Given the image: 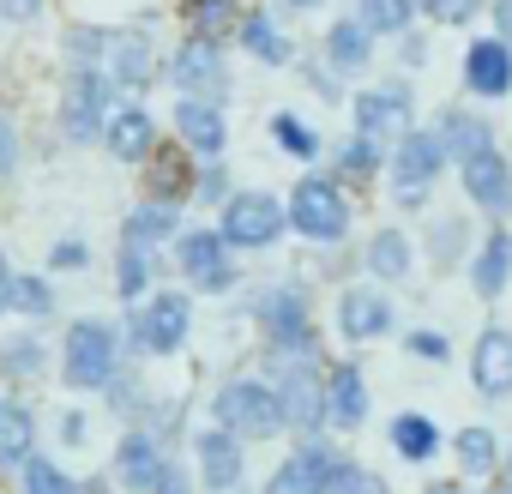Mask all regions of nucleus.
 Wrapping results in <instances>:
<instances>
[{"instance_id":"nucleus-43","label":"nucleus","mask_w":512,"mask_h":494,"mask_svg":"<svg viewBox=\"0 0 512 494\" xmlns=\"http://www.w3.org/2000/svg\"><path fill=\"white\" fill-rule=\"evenodd\" d=\"M91 254H85V241H55V254H49V266L55 272H79Z\"/></svg>"},{"instance_id":"nucleus-24","label":"nucleus","mask_w":512,"mask_h":494,"mask_svg":"<svg viewBox=\"0 0 512 494\" xmlns=\"http://www.w3.org/2000/svg\"><path fill=\"white\" fill-rule=\"evenodd\" d=\"M31 410L13 404V398H0V464H25L31 458Z\"/></svg>"},{"instance_id":"nucleus-39","label":"nucleus","mask_w":512,"mask_h":494,"mask_svg":"<svg viewBox=\"0 0 512 494\" xmlns=\"http://www.w3.org/2000/svg\"><path fill=\"white\" fill-rule=\"evenodd\" d=\"M326 494H392L374 470H356V464H338V476L326 482Z\"/></svg>"},{"instance_id":"nucleus-29","label":"nucleus","mask_w":512,"mask_h":494,"mask_svg":"<svg viewBox=\"0 0 512 494\" xmlns=\"http://www.w3.org/2000/svg\"><path fill=\"white\" fill-rule=\"evenodd\" d=\"M163 235H175V211L169 205H139L127 217V247H145L151 254V241H163Z\"/></svg>"},{"instance_id":"nucleus-12","label":"nucleus","mask_w":512,"mask_h":494,"mask_svg":"<svg viewBox=\"0 0 512 494\" xmlns=\"http://www.w3.org/2000/svg\"><path fill=\"white\" fill-rule=\"evenodd\" d=\"M109 85H145L151 79V43L139 31H115L103 37V67H97Z\"/></svg>"},{"instance_id":"nucleus-31","label":"nucleus","mask_w":512,"mask_h":494,"mask_svg":"<svg viewBox=\"0 0 512 494\" xmlns=\"http://www.w3.org/2000/svg\"><path fill=\"white\" fill-rule=\"evenodd\" d=\"M440 145H446V151H458V157L494 151V145H488V127H482L476 115H446V127H440Z\"/></svg>"},{"instance_id":"nucleus-35","label":"nucleus","mask_w":512,"mask_h":494,"mask_svg":"<svg viewBox=\"0 0 512 494\" xmlns=\"http://www.w3.org/2000/svg\"><path fill=\"white\" fill-rule=\"evenodd\" d=\"M25 494H79V488H73V476H67L61 464H49V458H25Z\"/></svg>"},{"instance_id":"nucleus-18","label":"nucleus","mask_w":512,"mask_h":494,"mask_svg":"<svg viewBox=\"0 0 512 494\" xmlns=\"http://www.w3.org/2000/svg\"><path fill=\"white\" fill-rule=\"evenodd\" d=\"M260 326H266L284 350H302V344H308V302H302L296 290H272V296L260 302Z\"/></svg>"},{"instance_id":"nucleus-28","label":"nucleus","mask_w":512,"mask_h":494,"mask_svg":"<svg viewBox=\"0 0 512 494\" xmlns=\"http://www.w3.org/2000/svg\"><path fill=\"white\" fill-rule=\"evenodd\" d=\"M392 446H398L410 464H422V458H434L440 434H434V422H428V416H398V422H392Z\"/></svg>"},{"instance_id":"nucleus-33","label":"nucleus","mask_w":512,"mask_h":494,"mask_svg":"<svg viewBox=\"0 0 512 494\" xmlns=\"http://www.w3.org/2000/svg\"><path fill=\"white\" fill-rule=\"evenodd\" d=\"M43 368V344L37 338H7V344H0V374H7V380H31Z\"/></svg>"},{"instance_id":"nucleus-15","label":"nucleus","mask_w":512,"mask_h":494,"mask_svg":"<svg viewBox=\"0 0 512 494\" xmlns=\"http://www.w3.org/2000/svg\"><path fill=\"white\" fill-rule=\"evenodd\" d=\"M386 326H392V302L380 290H368V284L344 290V302H338V332L344 338H380Z\"/></svg>"},{"instance_id":"nucleus-19","label":"nucleus","mask_w":512,"mask_h":494,"mask_svg":"<svg viewBox=\"0 0 512 494\" xmlns=\"http://www.w3.org/2000/svg\"><path fill=\"white\" fill-rule=\"evenodd\" d=\"M464 85H470L476 97H500V91L512 85V55H506V43H470V55H464Z\"/></svg>"},{"instance_id":"nucleus-49","label":"nucleus","mask_w":512,"mask_h":494,"mask_svg":"<svg viewBox=\"0 0 512 494\" xmlns=\"http://www.w3.org/2000/svg\"><path fill=\"white\" fill-rule=\"evenodd\" d=\"M452 247H458V223H440V235H434V254L446 260V254H452Z\"/></svg>"},{"instance_id":"nucleus-6","label":"nucleus","mask_w":512,"mask_h":494,"mask_svg":"<svg viewBox=\"0 0 512 494\" xmlns=\"http://www.w3.org/2000/svg\"><path fill=\"white\" fill-rule=\"evenodd\" d=\"M109 79L97 73V67H73L67 73V97H61V127H67V139H91L109 115Z\"/></svg>"},{"instance_id":"nucleus-41","label":"nucleus","mask_w":512,"mask_h":494,"mask_svg":"<svg viewBox=\"0 0 512 494\" xmlns=\"http://www.w3.org/2000/svg\"><path fill=\"white\" fill-rule=\"evenodd\" d=\"M338 163H344V175H356V181H368V175L380 169V151H374V139H350V145L338 151Z\"/></svg>"},{"instance_id":"nucleus-1","label":"nucleus","mask_w":512,"mask_h":494,"mask_svg":"<svg viewBox=\"0 0 512 494\" xmlns=\"http://www.w3.org/2000/svg\"><path fill=\"white\" fill-rule=\"evenodd\" d=\"M61 374H67V386H79V392L109 386V380H115V332H109L103 320H79V326L67 332Z\"/></svg>"},{"instance_id":"nucleus-26","label":"nucleus","mask_w":512,"mask_h":494,"mask_svg":"<svg viewBox=\"0 0 512 494\" xmlns=\"http://www.w3.org/2000/svg\"><path fill=\"white\" fill-rule=\"evenodd\" d=\"M368 272H374V278H404V272H410V241H404L398 229H380V235L368 241Z\"/></svg>"},{"instance_id":"nucleus-32","label":"nucleus","mask_w":512,"mask_h":494,"mask_svg":"<svg viewBox=\"0 0 512 494\" xmlns=\"http://www.w3.org/2000/svg\"><path fill=\"white\" fill-rule=\"evenodd\" d=\"M187 25H193V37L217 43V31L235 25V0H187Z\"/></svg>"},{"instance_id":"nucleus-7","label":"nucleus","mask_w":512,"mask_h":494,"mask_svg":"<svg viewBox=\"0 0 512 494\" xmlns=\"http://www.w3.org/2000/svg\"><path fill=\"white\" fill-rule=\"evenodd\" d=\"M440 157H446L440 133H404L398 151H392V193L398 199H422L428 181L440 175Z\"/></svg>"},{"instance_id":"nucleus-50","label":"nucleus","mask_w":512,"mask_h":494,"mask_svg":"<svg viewBox=\"0 0 512 494\" xmlns=\"http://www.w3.org/2000/svg\"><path fill=\"white\" fill-rule=\"evenodd\" d=\"M199 193L217 199V193H223V169H205V175H199Z\"/></svg>"},{"instance_id":"nucleus-11","label":"nucleus","mask_w":512,"mask_h":494,"mask_svg":"<svg viewBox=\"0 0 512 494\" xmlns=\"http://www.w3.org/2000/svg\"><path fill=\"white\" fill-rule=\"evenodd\" d=\"M338 476V464H332V452H320V446H308V452H296V458H284L278 470H272V482H266V494H326V482Z\"/></svg>"},{"instance_id":"nucleus-30","label":"nucleus","mask_w":512,"mask_h":494,"mask_svg":"<svg viewBox=\"0 0 512 494\" xmlns=\"http://www.w3.org/2000/svg\"><path fill=\"white\" fill-rule=\"evenodd\" d=\"M326 55H332L338 67H350V73H356V67H368V31H362L356 19L332 25V31H326Z\"/></svg>"},{"instance_id":"nucleus-40","label":"nucleus","mask_w":512,"mask_h":494,"mask_svg":"<svg viewBox=\"0 0 512 494\" xmlns=\"http://www.w3.org/2000/svg\"><path fill=\"white\" fill-rule=\"evenodd\" d=\"M272 139H278L290 157H314V133H308L296 115H278V121H272Z\"/></svg>"},{"instance_id":"nucleus-38","label":"nucleus","mask_w":512,"mask_h":494,"mask_svg":"<svg viewBox=\"0 0 512 494\" xmlns=\"http://www.w3.org/2000/svg\"><path fill=\"white\" fill-rule=\"evenodd\" d=\"M458 464L464 470H494V434L488 428H464L458 434Z\"/></svg>"},{"instance_id":"nucleus-47","label":"nucleus","mask_w":512,"mask_h":494,"mask_svg":"<svg viewBox=\"0 0 512 494\" xmlns=\"http://www.w3.org/2000/svg\"><path fill=\"white\" fill-rule=\"evenodd\" d=\"M43 0H0V19H31Z\"/></svg>"},{"instance_id":"nucleus-25","label":"nucleus","mask_w":512,"mask_h":494,"mask_svg":"<svg viewBox=\"0 0 512 494\" xmlns=\"http://www.w3.org/2000/svg\"><path fill=\"white\" fill-rule=\"evenodd\" d=\"M506 272H512V241H506V235H488V241H482V254H476V266H470V278H476L482 296H500Z\"/></svg>"},{"instance_id":"nucleus-4","label":"nucleus","mask_w":512,"mask_h":494,"mask_svg":"<svg viewBox=\"0 0 512 494\" xmlns=\"http://www.w3.org/2000/svg\"><path fill=\"white\" fill-rule=\"evenodd\" d=\"M290 223L302 235H314V241H338L350 229V205H344V193L332 181H302L296 199H290Z\"/></svg>"},{"instance_id":"nucleus-5","label":"nucleus","mask_w":512,"mask_h":494,"mask_svg":"<svg viewBox=\"0 0 512 494\" xmlns=\"http://www.w3.org/2000/svg\"><path fill=\"white\" fill-rule=\"evenodd\" d=\"M272 398H278L290 428H320V416H326V380H320L314 362H278V392Z\"/></svg>"},{"instance_id":"nucleus-17","label":"nucleus","mask_w":512,"mask_h":494,"mask_svg":"<svg viewBox=\"0 0 512 494\" xmlns=\"http://www.w3.org/2000/svg\"><path fill=\"white\" fill-rule=\"evenodd\" d=\"M470 380H476V392H488V398L512 392V338H506V332H482V338H476Z\"/></svg>"},{"instance_id":"nucleus-27","label":"nucleus","mask_w":512,"mask_h":494,"mask_svg":"<svg viewBox=\"0 0 512 494\" xmlns=\"http://www.w3.org/2000/svg\"><path fill=\"white\" fill-rule=\"evenodd\" d=\"M241 43H247L253 55H260V61H272V67H284V61H290V37H284L272 19H260V13L241 19Z\"/></svg>"},{"instance_id":"nucleus-2","label":"nucleus","mask_w":512,"mask_h":494,"mask_svg":"<svg viewBox=\"0 0 512 494\" xmlns=\"http://www.w3.org/2000/svg\"><path fill=\"white\" fill-rule=\"evenodd\" d=\"M217 422H223V434H241V440H272L284 428V410L266 386L235 380V386L217 392Z\"/></svg>"},{"instance_id":"nucleus-3","label":"nucleus","mask_w":512,"mask_h":494,"mask_svg":"<svg viewBox=\"0 0 512 494\" xmlns=\"http://www.w3.org/2000/svg\"><path fill=\"white\" fill-rule=\"evenodd\" d=\"M278 229H284V205L272 193H235V199H223V241L266 247V241H278Z\"/></svg>"},{"instance_id":"nucleus-53","label":"nucleus","mask_w":512,"mask_h":494,"mask_svg":"<svg viewBox=\"0 0 512 494\" xmlns=\"http://www.w3.org/2000/svg\"><path fill=\"white\" fill-rule=\"evenodd\" d=\"M428 494H458V488H452V482H434V488H428Z\"/></svg>"},{"instance_id":"nucleus-9","label":"nucleus","mask_w":512,"mask_h":494,"mask_svg":"<svg viewBox=\"0 0 512 494\" xmlns=\"http://www.w3.org/2000/svg\"><path fill=\"white\" fill-rule=\"evenodd\" d=\"M187 296H151L139 314H133V338H139V350H151V356H169V350H181V338H187Z\"/></svg>"},{"instance_id":"nucleus-36","label":"nucleus","mask_w":512,"mask_h":494,"mask_svg":"<svg viewBox=\"0 0 512 494\" xmlns=\"http://www.w3.org/2000/svg\"><path fill=\"white\" fill-rule=\"evenodd\" d=\"M7 308H19V314L43 320V314H55V296H49V284H43V278H13V302H7Z\"/></svg>"},{"instance_id":"nucleus-10","label":"nucleus","mask_w":512,"mask_h":494,"mask_svg":"<svg viewBox=\"0 0 512 494\" xmlns=\"http://www.w3.org/2000/svg\"><path fill=\"white\" fill-rule=\"evenodd\" d=\"M181 272L199 284V290H229V254H223V235H211V229H187L181 235Z\"/></svg>"},{"instance_id":"nucleus-21","label":"nucleus","mask_w":512,"mask_h":494,"mask_svg":"<svg viewBox=\"0 0 512 494\" xmlns=\"http://www.w3.org/2000/svg\"><path fill=\"white\" fill-rule=\"evenodd\" d=\"M326 410H332V422H344V428H356V422L368 416V386H362V368H356V362L332 368V380H326Z\"/></svg>"},{"instance_id":"nucleus-51","label":"nucleus","mask_w":512,"mask_h":494,"mask_svg":"<svg viewBox=\"0 0 512 494\" xmlns=\"http://www.w3.org/2000/svg\"><path fill=\"white\" fill-rule=\"evenodd\" d=\"M7 302H13V272H7V260H0V314H7Z\"/></svg>"},{"instance_id":"nucleus-14","label":"nucleus","mask_w":512,"mask_h":494,"mask_svg":"<svg viewBox=\"0 0 512 494\" xmlns=\"http://www.w3.org/2000/svg\"><path fill=\"white\" fill-rule=\"evenodd\" d=\"M464 193L482 211H512V169L494 151H476V157H464Z\"/></svg>"},{"instance_id":"nucleus-34","label":"nucleus","mask_w":512,"mask_h":494,"mask_svg":"<svg viewBox=\"0 0 512 494\" xmlns=\"http://www.w3.org/2000/svg\"><path fill=\"white\" fill-rule=\"evenodd\" d=\"M356 25H362L368 37H374V31L392 37V31L410 25V0H362V19H356Z\"/></svg>"},{"instance_id":"nucleus-46","label":"nucleus","mask_w":512,"mask_h":494,"mask_svg":"<svg viewBox=\"0 0 512 494\" xmlns=\"http://www.w3.org/2000/svg\"><path fill=\"white\" fill-rule=\"evenodd\" d=\"M13 169H19V133L0 121V175H13Z\"/></svg>"},{"instance_id":"nucleus-42","label":"nucleus","mask_w":512,"mask_h":494,"mask_svg":"<svg viewBox=\"0 0 512 494\" xmlns=\"http://www.w3.org/2000/svg\"><path fill=\"white\" fill-rule=\"evenodd\" d=\"M428 7V19H440V25H464L470 13H476V0H422Z\"/></svg>"},{"instance_id":"nucleus-16","label":"nucleus","mask_w":512,"mask_h":494,"mask_svg":"<svg viewBox=\"0 0 512 494\" xmlns=\"http://www.w3.org/2000/svg\"><path fill=\"white\" fill-rule=\"evenodd\" d=\"M193 452H199V476H205V488L229 494V488L241 482V446H235V434L205 428V434L193 440Z\"/></svg>"},{"instance_id":"nucleus-45","label":"nucleus","mask_w":512,"mask_h":494,"mask_svg":"<svg viewBox=\"0 0 512 494\" xmlns=\"http://www.w3.org/2000/svg\"><path fill=\"white\" fill-rule=\"evenodd\" d=\"M410 356H428V362H440V356H446V338H440V332H410Z\"/></svg>"},{"instance_id":"nucleus-8","label":"nucleus","mask_w":512,"mask_h":494,"mask_svg":"<svg viewBox=\"0 0 512 494\" xmlns=\"http://www.w3.org/2000/svg\"><path fill=\"white\" fill-rule=\"evenodd\" d=\"M175 85H181V97H193V103H211V109H217V97L229 91L217 43L187 37V43H181V55H175Z\"/></svg>"},{"instance_id":"nucleus-54","label":"nucleus","mask_w":512,"mask_h":494,"mask_svg":"<svg viewBox=\"0 0 512 494\" xmlns=\"http://www.w3.org/2000/svg\"><path fill=\"white\" fill-rule=\"evenodd\" d=\"M290 7H320V0H290Z\"/></svg>"},{"instance_id":"nucleus-44","label":"nucleus","mask_w":512,"mask_h":494,"mask_svg":"<svg viewBox=\"0 0 512 494\" xmlns=\"http://www.w3.org/2000/svg\"><path fill=\"white\" fill-rule=\"evenodd\" d=\"M151 181H157V193H169V199H175V193H187V181H181V163H175V157H163Z\"/></svg>"},{"instance_id":"nucleus-52","label":"nucleus","mask_w":512,"mask_h":494,"mask_svg":"<svg viewBox=\"0 0 512 494\" xmlns=\"http://www.w3.org/2000/svg\"><path fill=\"white\" fill-rule=\"evenodd\" d=\"M494 19H500V31H506V43H512V0H500V13H494Z\"/></svg>"},{"instance_id":"nucleus-20","label":"nucleus","mask_w":512,"mask_h":494,"mask_svg":"<svg viewBox=\"0 0 512 494\" xmlns=\"http://www.w3.org/2000/svg\"><path fill=\"white\" fill-rule=\"evenodd\" d=\"M175 133H181V145H193V151H223V139H229V127H223V115L211 109V103H193V97H181V109H175Z\"/></svg>"},{"instance_id":"nucleus-48","label":"nucleus","mask_w":512,"mask_h":494,"mask_svg":"<svg viewBox=\"0 0 512 494\" xmlns=\"http://www.w3.org/2000/svg\"><path fill=\"white\" fill-rule=\"evenodd\" d=\"M151 494H187V482H181V470H169V464H163V476H157V488H151Z\"/></svg>"},{"instance_id":"nucleus-37","label":"nucleus","mask_w":512,"mask_h":494,"mask_svg":"<svg viewBox=\"0 0 512 494\" xmlns=\"http://www.w3.org/2000/svg\"><path fill=\"white\" fill-rule=\"evenodd\" d=\"M145 284H151V254H145V247H127V254H121V272H115V290L133 302Z\"/></svg>"},{"instance_id":"nucleus-13","label":"nucleus","mask_w":512,"mask_h":494,"mask_svg":"<svg viewBox=\"0 0 512 494\" xmlns=\"http://www.w3.org/2000/svg\"><path fill=\"white\" fill-rule=\"evenodd\" d=\"M410 121V91L404 85H380V91H362L356 97V127L362 139H386Z\"/></svg>"},{"instance_id":"nucleus-22","label":"nucleus","mask_w":512,"mask_h":494,"mask_svg":"<svg viewBox=\"0 0 512 494\" xmlns=\"http://www.w3.org/2000/svg\"><path fill=\"white\" fill-rule=\"evenodd\" d=\"M115 476H121L127 488H157V476H163L157 440H151V434H127L121 452H115Z\"/></svg>"},{"instance_id":"nucleus-23","label":"nucleus","mask_w":512,"mask_h":494,"mask_svg":"<svg viewBox=\"0 0 512 494\" xmlns=\"http://www.w3.org/2000/svg\"><path fill=\"white\" fill-rule=\"evenodd\" d=\"M103 139H109L115 157L139 163V157L151 151V115H145V109H115V115L103 121Z\"/></svg>"}]
</instances>
